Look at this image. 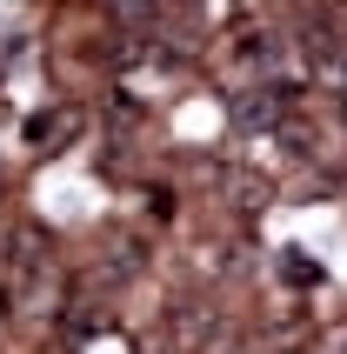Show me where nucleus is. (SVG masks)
<instances>
[{
	"instance_id": "nucleus-1",
	"label": "nucleus",
	"mask_w": 347,
	"mask_h": 354,
	"mask_svg": "<svg viewBox=\"0 0 347 354\" xmlns=\"http://www.w3.org/2000/svg\"><path fill=\"white\" fill-rule=\"evenodd\" d=\"M288 94H294V87L281 74H254L247 87L227 94V114L241 120V127H254V134H274V120L288 114Z\"/></svg>"
}]
</instances>
